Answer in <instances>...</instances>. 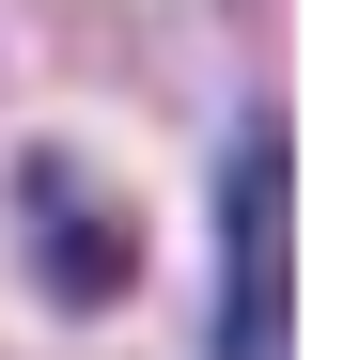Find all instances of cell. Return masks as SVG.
<instances>
[{"label":"cell","instance_id":"6da1fadb","mask_svg":"<svg viewBox=\"0 0 344 360\" xmlns=\"http://www.w3.org/2000/svg\"><path fill=\"white\" fill-rule=\"evenodd\" d=\"M219 266H235L219 360H282V141L266 126L235 141V172H219Z\"/></svg>","mask_w":344,"mask_h":360},{"label":"cell","instance_id":"7a4b0ae2","mask_svg":"<svg viewBox=\"0 0 344 360\" xmlns=\"http://www.w3.org/2000/svg\"><path fill=\"white\" fill-rule=\"evenodd\" d=\"M16 219H32V266H47V297H63V314H110V297H126L141 235H126V219L94 204V172H79V157H32Z\"/></svg>","mask_w":344,"mask_h":360}]
</instances>
